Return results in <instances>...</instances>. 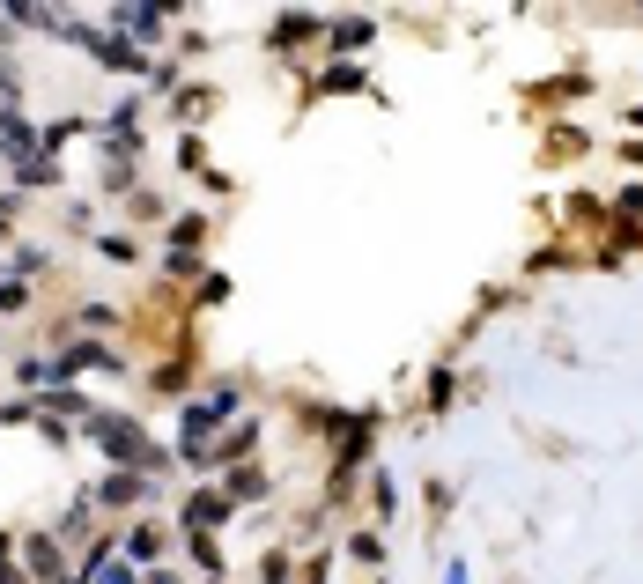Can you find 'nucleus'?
Here are the masks:
<instances>
[{
  "mask_svg": "<svg viewBox=\"0 0 643 584\" xmlns=\"http://www.w3.org/2000/svg\"><path fill=\"white\" fill-rule=\"evenodd\" d=\"M30 562H37V577H45V584H60V555H52V540H37Z\"/></svg>",
  "mask_w": 643,
  "mask_h": 584,
  "instance_id": "f03ea898",
  "label": "nucleus"
},
{
  "mask_svg": "<svg viewBox=\"0 0 643 584\" xmlns=\"http://www.w3.org/2000/svg\"><path fill=\"white\" fill-rule=\"evenodd\" d=\"M134 496H141L134 474H111V481H104V503H134Z\"/></svg>",
  "mask_w": 643,
  "mask_h": 584,
  "instance_id": "7ed1b4c3",
  "label": "nucleus"
},
{
  "mask_svg": "<svg viewBox=\"0 0 643 584\" xmlns=\"http://www.w3.org/2000/svg\"><path fill=\"white\" fill-rule=\"evenodd\" d=\"M363 37H370V23H333V45H340V52H355Z\"/></svg>",
  "mask_w": 643,
  "mask_h": 584,
  "instance_id": "20e7f679",
  "label": "nucleus"
},
{
  "mask_svg": "<svg viewBox=\"0 0 643 584\" xmlns=\"http://www.w3.org/2000/svg\"><path fill=\"white\" fill-rule=\"evenodd\" d=\"M185 518H193V525H222V518H230V496H193Z\"/></svg>",
  "mask_w": 643,
  "mask_h": 584,
  "instance_id": "f257e3e1",
  "label": "nucleus"
}]
</instances>
